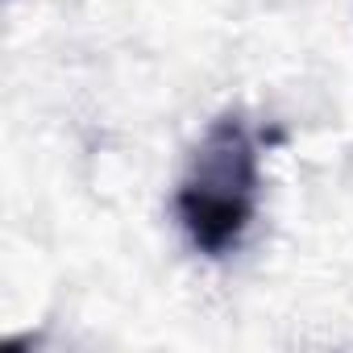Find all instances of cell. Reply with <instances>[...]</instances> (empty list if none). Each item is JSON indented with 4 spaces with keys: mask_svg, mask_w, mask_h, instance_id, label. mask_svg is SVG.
Listing matches in <instances>:
<instances>
[{
    "mask_svg": "<svg viewBox=\"0 0 353 353\" xmlns=\"http://www.w3.org/2000/svg\"><path fill=\"white\" fill-rule=\"evenodd\" d=\"M258 200H262L258 141L237 112H225L204 129V137L188 158L179 192H174V216L200 254L221 258L233 245H241L245 229L254 225Z\"/></svg>",
    "mask_w": 353,
    "mask_h": 353,
    "instance_id": "cell-1",
    "label": "cell"
}]
</instances>
